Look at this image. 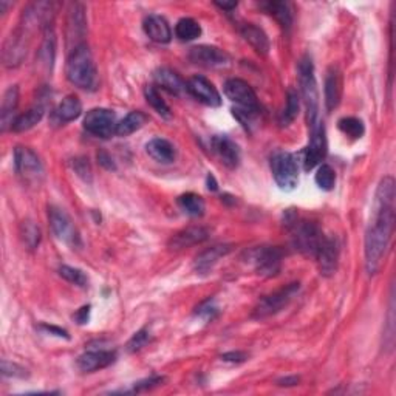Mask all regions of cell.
<instances>
[{"label":"cell","mask_w":396,"mask_h":396,"mask_svg":"<svg viewBox=\"0 0 396 396\" xmlns=\"http://www.w3.org/2000/svg\"><path fill=\"white\" fill-rule=\"evenodd\" d=\"M395 226V179L384 177L377 186L373 217L365 232V266L375 274L386 256Z\"/></svg>","instance_id":"1"},{"label":"cell","mask_w":396,"mask_h":396,"mask_svg":"<svg viewBox=\"0 0 396 396\" xmlns=\"http://www.w3.org/2000/svg\"><path fill=\"white\" fill-rule=\"evenodd\" d=\"M65 73L73 85L84 90H93L98 85V72L89 47L82 45L72 50L67 59Z\"/></svg>","instance_id":"2"},{"label":"cell","mask_w":396,"mask_h":396,"mask_svg":"<svg viewBox=\"0 0 396 396\" xmlns=\"http://www.w3.org/2000/svg\"><path fill=\"white\" fill-rule=\"evenodd\" d=\"M285 225H287L291 234H293L291 237H293V243L297 250L303 254H307V256L316 257L322 241L325 239V235L322 234L320 228L316 225L314 221L299 219L294 212L287 214Z\"/></svg>","instance_id":"3"},{"label":"cell","mask_w":396,"mask_h":396,"mask_svg":"<svg viewBox=\"0 0 396 396\" xmlns=\"http://www.w3.org/2000/svg\"><path fill=\"white\" fill-rule=\"evenodd\" d=\"M297 76H299L300 93L307 107L308 126L313 129L319 122V90L314 76V65L308 54H303L297 64Z\"/></svg>","instance_id":"4"},{"label":"cell","mask_w":396,"mask_h":396,"mask_svg":"<svg viewBox=\"0 0 396 396\" xmlns=\"http://www.w3.org/2000/svg\"><path fill=\"white\" fill-rule=\"evenodd\" d=\"M271 172L282 190H294L299 183V167L293 153L276 152L271 158Z\"/></svg>","instance_id":"5"},{"label":"cell","mask_w":396,"mask_h":396,"mask_svg":"<svg viewBox=\"0 0 396 396\" xmlns=\"http://www.w3.org/2000/svg\"><path fill=\"white\" fill-rule=\"evenodd\" d=\"M299 289H300L299 283H289L287 287L274 291L272 294L265 296L263 299H260L256 308H254L252 318L265 319L270 318V316L277 314L278 311H282L283 308H287L289 303L293 302L297 293H299Z\"/></svg>","instance_id":"6"},{"label":"cell","mask_w":396,"mask_h":396,"mask_svg":"<svg viewBox=\"0 0 396 396\" xmlns=\"http://www.w3.org/2000/svg\"><path fill=\"white\" fill-rule=\"evenodd\" d=\"M257 274L263 277L277 276L282 268V251L276 246H258L248 254Z\"/></svg>","instance_id":"7"},{"label":"cell","mask_w":396,"mask_h":396,"mask_svg":"<svg viewBox=\"0 0 396 396\" xmlns=\"http://www.w3.org/2000/svg\"><path fill=\"white\" fill-rule=\"evenodd\" d=\"M116 126V116L109 109H91L84 118V129L99 138H110L115 135Z\"/></svg>","instance_id":"8"},{"label":"cell","mask_w":396,"mask_h":396,"mask_svg":"<svg viewBox=\"0 0 396 396\" xmlns=\"http://www.w3.org/2000/svg\"><path fill=\"white\" fill-rule=\"evenodd\" d=\"M48 219L50 226H52V231L56 237L70 246L80 245V239L76 228H74L70 215H68L64 209L52 206L48 209Z\"/></svg>","instance_id":"9"},{"label":"cell","mask_w":396,"mask_h":396,"mask_svg":"<svg viewBox=\"0 0 396 396\" xmlns=\"http://www.w3.org/2000/svg\"><path fill=\"white\" fill-rule=\"evenodd\" d=\"M223 90H225V95L231 99L232 102L240 105V109L248 111H258L257 96L256 93H254L252 87L248 84L246 80L239 78L228 79Z\"/></svg>","instance_id":"10"},{"label":"cell","mask_w":396,"mask_h":396,"mask_svg":"<svg viewBox=\"0 0 396 396\" xmlns=\"http://www.w3.org/2000/svg\"><path fill=\"white\" fill-rule=\"evenodd\" d=\"M14 167L19 175L27 182H36L43 173L39 157L31 148L22 146L14 148Z\"/></svg>","instance_id":"11"},{"label":"cell","mask_w":396,"mask_h":396,"mask_svg":"<svg viewBox=\"0 0 396 396\" xmlns=\"http://www.w3.org/2000/svg\"><path fill=\"white\" fill-rule=\"evenodd\" d=\"M327 155V136L325 127L320 121L311 129V136H309V144L305 152V160H303V167L305 170H313L316 166L322 163V160Z\"/></svg>","instance_id":"12"},{"label":"cell","mask_w":396,"mask_h":396,"mask_svg":"<svg viewBox=\"0 0 396 396\" xmlns=\"http://www.w3.org/2000/svg\"><path fill=\"white\" fill-rule=\"evenodd\" d=\"M189 59L190 62H194L195 65L206 68L226 67L229 65V62H231V58H229V54L226 52L210 45L192 47L189 52Z\"/></svg>","instance_id":"13"},{"label":"cell","mask_w":396,"mask_h":396,"mask_svg":"<svg viewBox=\"0 0 396 396\" xmlns=\"http://www.w3.org/2000/svg\"><path fill=\"white\" fill-rule=\"evenodd\" d=\"M85 31L87 19L84 14V6L80 3H72L67 21V41L68 45H72V50L82 45L84 42H80V39L85 36Z\"/></svg>","instance_id":"14"},{"label":"cell","mask_w":396,"mask_h":396,"mask_svg":"<svg viewBox=\"0 0 396 396\" xmlns=\"http://www.w3.org/2000/svg\"><path fill=\"white\" fill-rule=\"evenodd\" d=\"M27 31L28 30L25 27L19 28L3 43L2 58L6 67L19 65L25 58V54H27V42H25V33H27Z\"/></svg>","instance_id":"15"},{"label":"cell","mask_w":396,"mask_h":396,"mask_svg":"<svg viewBox=\"0 0 396 396\" xmlns=\"http://www.w3.org/2000/svg\"><path fill=\"white\" fill-rule=\"evenodd\" d=\"M188 91L195 96L198 101L209 105V107H220L221 96L214 84L203 76H194L188 80Z\"/></svg>","instance_id":"16"},{"label":"cell","mask_w":396,"mask_h":396,"mask_svg":"<svg viewBox=\"0 0 396 396\" xmlns=\"http://www.w3.org/2000/svg\"><path fill=\"white\" fill-rule=\"evenodd\" d=\"M338 258H339L338 241L333 237H325L324 241H322L318 254H316V260H318L320 274L325 277L333 276L338 270Z\"/></svg>","instance_id":"17"},{"label":"cell","mask_w":396,"mask_h":396,"mask_svg":"<svg viewBox=\"0 0 396 396\" xmlns=\"http://www.w3.org/2000/svg\"><path fill=\"white\" fill-rule=\"evenodd\" d=\"M212 151L228 169H235L240 163V151L235 142L225 135H217L210 141Z\"/></svg>","instance_id":"18"},{"label":"cell","mask_w":396,"mask_h":396,"mask_svg":"<svg viewBox=\"0 0 396 396\" xmlns=\"http://www.w3.org/2000/svg\"><path fill=\"white\" fill-rule=\"evenodd\" d=\"M116 361V353L109 350L87 351L80 355L76 361L78 368L84 373H93V371L109 367Z\"/></svg>","instance_id":"19"},{"label":"cell","mask_w":396,"mask_h":396,"mask_svg":"<svg viewBox=\"0 0 396 396\" xmlns=\"http://www.w3.org/2000/svg\"><path fill=\"white\" fill-rule=\"evenodd\" d=\"M209 231L203 226H189L183 229V231L177 232L173 237L169 240V248L170 250H184V248L200 245L204 240H208Z\"/></svg>","instance_id":"20"},{"label":"cell","mask_w":396,"mask_h":396,"mask_svg":"<svg viewBox=\"0 0 396 396\" xmlns=\"http://www.w3.org/2000/svg\"><path fill=\"white\" fill-rule=\"evenodd\" d=\"M232 251L231 245H215L209 250L200 252L194 262V268L198 274H208V272L212 271L214 266L221 257L228 256L229 252Z\"/></svg>","instance_id":"21"},{"label":"cell","mask_w":396,"mask_h":396,"mask_svg":"<svg viewBox=\"0 0 396 396\" xmlns=\"http://www.w3.org/2000/svg\"><path fill=\"white\" fill-rule=\"evenodd\" d=\"M153 79L155 84L161 89H164L166 91H169L170 95H183L184 91H188V84L184 82L179 74H177L170 68H158L157 72L153 73Z\"/></svg>","instance_id":"22"},{"label":"cell","mask_w":396,"mask_h":396,"mask_svg":"<svg viewBox=\"0 0 396 396\" xmlns=\"http://www.w3.org/2000/svg\"><path fill=\"white\" fill-rule=\"evenodd\" d=\"M342 98V78L336 67H331L325 78V104L327 110L331 111L339 105Z\"/></svg>","instance_id":"23"},{"label":"cell","mask_w":396,"mask_h":396,"mask_svg":"<svg viewBox=\"0 0 396 396\" xmlns=\"http://www.w3.org/2000/svg\"><path fill=\"white\" fill-rule=\"evenodd\" d=\"M144 33L148 36V39L158 43H169L172 39V31L169 23L164 17L161 16H148L144 21Z\"/></svg>","instance_id":"24"},{"label":"cell","mask_w":396,"mask_h":396,"mask_svg":"<svg viewBox=\"0 0 396 396\" xmlns=\"http://www.w3.org/2000/svg\"><path fill=\"white\" fill-rule=\"evenodd\" d=\"M146 152L148 153V157L163 164L173 163L177 155L172 142L164 138H153L148 141L146 144Z\"/></svg>","instance_id":"25"},{"label":"cell","mask_w":396,"mask_h":396,"mask_svg":"<svg viewBox=\"0 0 396 396\" xmlns=\"http://www.w3.org/2000/svg\"><path fill=\"white\" fill-rule=\"evenodd\" d=\"M241 36L245 37V41L250 43V45L256 50L258 54L266 56L270 53V47H271L270 39L262 28H258L252 23H245L243 27H241Z\"/></svg>","instance_id":"26"},{"label":"cell","mask_w":396,"mask_h":396,"mask_svg":"<svg viewBox=\"0 0 396 396\" xmlns=\"http://www.w3.org/2000/svg\"><path fill=\"white\" fill-rule=\"evenodd\" d=\"M19 105V87L11 85L8 90L3 93L2 107H0V122H2V130L5 132L8 126L11 127L14 122V111Z\"/></svg>","instance_id":"27"},{"label":"cell","mask_w":396,"mask_h":396,"mask_svg":"<svg viewBox=\"0 0 396 396\" xmlns=\"http://www.w3.org/2000/svg\"><path fill=\"white\" fill-rule=\"evenodd\" d=\"M54 54H56V36L52 27H48L43 30V42L41 45L39 53H37V60H39V65L42 68H45V72L52 70L53 62H54Z\"/></svg>","instance_id":"28"},{"label":"cell","mask_w":396,"mask_h":396,"mask_svg":"<svg viewBox=\"0 0 396 396\" xmlns=\"http://www.w3.org/2000/svg\"><path fill=\"white\" fill-rule=\"evenodd\" d=\"M80 113H82V104H80L79 98L74 95L65 96L54 110V115L60 122L74 121L80 116Z\"/></svg>","instance_id":"29"},{"label":"cell","mask_w":396,"mask_h":396,"mask_svg":"<svg viewBox=\"0 0 396 396\" xmlns=\"http://www.w3.org/2000/svg\"><path fill=\"white\" fill-rule=\"evenodd\" d=\"M43 105H34V107H31L30 110L25 111V113L19 115L17 118H14V122H12L11 130L12 132H27V130L33 129L36 124H39L41 120L43 118Z\"/></svg>","instance_id":"30"},{"label":"cell","mask_w":396,"mask_h":396,"mask_svg":"<svg viewBox=\"0 0 396 396\" xmlns=\"http://www.w3.org/2000/svg\"><path fill=\"white\" fill-rule=\"evenodd\" d=\"M147 115L142 113L140 110H135V111H130V113L118 122L116 130H115V135L116 136H129L135 133L136 130H140L144 124L147 122Z\"/></svg>","instance_id":"31"},{"label":"cell","mask_w":396,"mask_h":396,"mask_svg":"<svg viewBox=\"0 0 396 396\" xmlns=\"http://www.w3.org/2000/svg\"><path fill=\"white\" fill-rule=\"evenodd\" d=\"M260 6L268 12V14L274 16L276 21L282 25L283 30H289L293 25V14H291L289 5L285 2H265L260 3Z\"/></svg>","instance_id":"32"},{"label":"cell","mask_w":396,"mask_h":396,"mask_svg":"<svg viewBox=\"0 0 396 396\" xmlns=\"http://www.w3.org/2000/svg\"><path fill=\"white\" fill-rule=\"evenodd\" d=\"M178 204L179 208L190 217H201L204 214V210H206L204 200L198 194H194V192L183 194L178 198Z\"/></svg>","instance_id":"33"},{"label":"cell","mask_w":396,"mask_h":396,"mask_svg":"<svg viewBox=\"0 0 396 396\" xmlns=\"http://www.w3.org/2000/svg\"><path fill=\"white\" fill-rule=\"evenodd\" d=\"M299 109H300L299 95H297L296 90L291 89L287 93V107L283 109L280 118H278V124H280V127H288L289 124L296 120L297 115H299Z\"/></svg>","instance_id":"34"},{"label":"cell","mask_w":396,"mask_h":396,"mask_svg":"<svg viewBox=\"0 0 396 396\" xmlns=\"http://www.w3.org/2000/svg\"><path fill=\"white\" fill-rule=\"evenodd\" d=\"M175 34L179 41H194L200 37L201 27L194 19L183 17L175 25Z\"/></svg>","instance_id":"35"},{"label":"cell","mask_w":396,"mask_h":396,"mask_svg":"<svg viewBox=\"0 0 396 396\" xmlns=\"http://www.w3.org/2000/svg\"><path fill=\"white\" fill-rule=\"evenodd\" d=\"M144 95H146V101L148 102V105H151V107L157 111L160 116L166 118V120H170L172 118L170 107L166 104L164 99L161 98V95L158 93V90L155 89V87L147 85L146 90H144Z\"/></svg>","instance_id":"36"},{"label":"cell","mask_w":396,"mask_h":396,"mask_svg":"<svg viewBox=\"0 0 396 396\" xmlns=\"http://www.w3.org/2000/svg\"><path fill=\"white\" fill-rule=\"evenodd\" d=\"M21 237L28 250H36L41 243V229L33 221H23L21 225Z\"/></svg>","instance_id":"37"},{"label":"cell","mask_w":396,"mask_h":396,"mask_svg":"<svg viewBox=\"0 0 396 396\" xmlns=\"http://www.w3.org/2000/svg\"><path fill=\"white\" fill-rule=\"evenodd\" d=\"M338 126L340 132L345 133L346 136H351V138H355V140L361 138L365 132L362 121L353 116H346V118H342V120H339Z\"/></svg>","instance_id":"38"},{"label":"cell","mask_w":396,"mask_h":396,"mask_svg":"<svg viewBox=\"0 0 396 396\" xmlns=\"http://www.w3.org/2000/svg\"><path fill=\"white\" fill-rule=\"evenodd\" d=\"M59 274L60 277H64L67 282L78 285V287H87V283H89V277L85 276V272L79 268H73V266H60L59 268Z\"/></svg>","instance_id":"39"},{"label":"cell","mask_w":396,"mask_h":396,"mask_svg":"<svg viewBox=\"0 0 396 396\" xmlns=\"http://www.w3.org/2000/svg\"><path fill=\"white\" fill-rule=\"evenodd\" d=\"M316 183L320 189L331 190L334 188V183H336V173H334L333 167L322 164L318 169V173H316Z\"/></svg>","instance_id":"40"},{"label":"cell","mask_w":396,"mask_h":396,"mask_svg":"<svg viewBox=\"0 0 396 396\" xmlns=\"http://www.w3.org/2000/svg\"><path fill=\"white\" fill-rule=\"evenodd\" d=\"M147 342H148V331L146 330V328H142V330L136 331L132 336V339L129 340V342H127V350L130 353H135V351L141 350L142 346H144Z\"/></svg>","instance_id":"41"},{"label":"cell","mask_w":396,"mask_h":396,"mask_svg":"<svg viewBox=\"0 0 396 396\" xmlns=\"http://www.w3.org/2000/svg\"><path fill=\"white\" fill-rule=\"evenodd\" d=\"M73 167H74V172L78 173V175L84 179V182H91V167L90 163L87 158H76L73 160Z\"/></svg>","instance_id":"42"},{"label":"cell","mask_w":396,"mask_h":396,"mask_svg":"<svg viewBox=\"0 0 396 396\" xmlns=\"http://www.w3.org/2000/svg\"><path fill=\"white\" fill-rule=\"evenodd\" d=\"M2 375L3 376H11V377H25V376H28L27 370H25L23 367H21V365H17L14 362H8L6 359H3V361H2Z\"/></svg>","instance_id":"43"},{"label":"cell","mask_w":396,"mask_h":396,"mask_svg":"<svg viewBox=\"0 0 396 396\" xmlns=\"http://www.w3.org/2000/svg\"><path fill=\"white\" fill-rule=\"evenodd\" d=\"M195 314L203 316V318H206V319H212L217 314V308L212 305V303H210V300H208V302H204L200 308H197Z\"/></svg>","instance_id":"44"},{"label":"cell","mask_w":396,"mask_h":396,"mask_svg":"<svg viewBox=\"0 0 396 396\" xmlns=\"http://www.w3.org/2000/svg\"><path fill=\"white\" fill-rule=\"evenodd\" d=\"M98 161H99V164H101L102 167H105L107 170H116L115 161L107 152H104V151L98 152Z\"/></svg>","instance_id":"45"},{"label":"cell","mask_w":396,"mask_h":396,"mask_svg":"<svg viewBox=\"0 0 396 396\" xmlns=\"http://www.w3.org/2000/svg\"><path fill=\"white\" fill-rule=\"evenodd\" d=\"M248 355L243 351H231V353H225V355H221V359L226 362H243L246 361Z\"/></svg>","instance_id":"46"},{"label":"cell","mask_w":396,"mask_h":396,"mask_svg":"<svg viewBox=\"0 0 396 396\" xmlns=\"http://www.w3.org/2000/svg\"><path fill=\"white\" fill-rule=\"evenodd\" d=\"M41 330H43L45 333H50V334H53V336H58V338H64V339H70V336H68V333L65 330H62V328L59 327H54V325H47V324H42L41 327Z\"/></svg>","instance_id":"47"},{"label":"cell","mask_w":396,"mask_h":396,"mask_svg":"<svg viewBox=\"0 0 396 396\" xmlns=\"http://www.w3.org/2000/svg\"><path fill=\"white\" fill-rule=\"evenodd\" d=\"M89 316H90V305L82 307L80 309H78V313L73 316V319L78 322V324H87V320H89Z\"/></svg>","instance_id":"48"},{"label":"cell","mask_w":396,"mask_h":396,"mask_svg":"<svg viewBox=\"0 0 396 396\" xmlns=\"http://www.w3.org/2000/svg\"><path fill=\"white\" fill-rule=\"evenodd\" d=\"M299 382V377L297 376H287V377H282V380H278L277 384L278 386H296V384Z\"/></svg>","instance_id":"49"},{"label":"cell","mask_w":396,"mask_h":396,"mask_svg":"<svg viewBox=\"0 0 396 396\" xmlns=\"http://www.w3.org/2000/svg\"><path fill=\"white\" fill-rule=\"evenodd\" d=\"M215 5L219 6V8H221V10H225V11H232V10H235L237 8V2H231V3H228V2H215Z\"/></svg>","instance_id":"50"},{"label":"cell","mask_w":396,"mask_h":396,"mask_svg":"<svg viewBox=\"0 0 396 396\" xmlns=\"http://www.w3.org/2000/svg\"><path fill=\"white\" fill-rule=\"evenodd\" d=\"M208 188H209V190H217V189H219V184H217L214 175H210V173L208 175Z\"/></svg>","instance_id":"51"}]
</instances>
